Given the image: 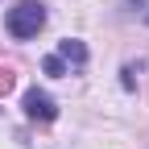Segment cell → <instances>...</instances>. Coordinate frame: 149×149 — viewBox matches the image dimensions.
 I'll return each instance as SVG.
<instances>
[{
  "mask_svg": "<svg viewBox=\"0 0 149 149\" xmlns=\"http://www.w3.org/2000/svg\"><path fill=\"white\" fill-rule=\"evenodd\" d=\"M4 25H8V33L17 37V42H29V37H37L42 25H46V8L37 4V0H21V4L8 8Z\"/></svg>",
  "mask_w": 149,
  "mask_h": 149,
  "instance_id": "1",
  "label": "cell"
},
{
  "mask_svg": "<svg viewBox=\"0 0 149 149\" xmlns=\"http://www.w3.org/2000/svg\"><path fill=\"white\" fill-rule=\"evenodd\" d=\"M21 108H25V116H29V120H54V116H58V104H54L46 91H37V87L25 91Z\"/></svg>",
  "mask_w": 149,
  "mask_h": 149,
  "instance_id": "2",
  "label": "cell"
},
{
  "mask_svg": "<svg viewBox=\"0 0 149 149\" xmlns=\"http://www.w3.org/2000/svg\"><path fill=\"white\" fill-rule=\"evenodd\" d=\"M58 58L70 62V66H83V62H87V46L74 42V37H66V42H58Z\"/></svg>",
  "mask_w": 149,
  "mask_h": 149,
  "instance_id": "3",
  "label": "cell"
},
{
  "mask_svg": "<svg viewBox=\"0 0 149 149\" xmlns=\"http://www.w3.org/2000/svg\"><path fill=\"white\" fill-rule=\"evenodd\" d=\"M42 70H46V74H54V79H62V74H66V62L58 58V54H50V58L42 62Z\"/></svg>",
  "mask_w": 149,
  "mask_h": 149,
  "instance_id": "4",
  "label": "cell"
},
{
  "mask_svg": "<svg viewBox=\"0 0 149 149\" xmlns=\"http://www.w3.org/2000/svg\"><path fill=\"white\" fill-rule=\"evenodd\" d=\"M4 91H13V70H0V95Z\"/></svg>",
  "mask_w": 149,
  "mask_h": 149,
  "instance_id": "5",
  "label": "cell"
},
{
  "mask_svg": "<svg viewBox=\"0 0 149 149\" xmlns=\"http://www.w3.org/2000/svg\"><path fill=\"white\" fill-rule=\"evenodd\" d=\"M145 21H149V13H145Z\"/></svg>",
  "mask_w": 149,
  "mask_h": 149,
  "instance_id": "6",
  "label": "cell"
}]
</instances>
